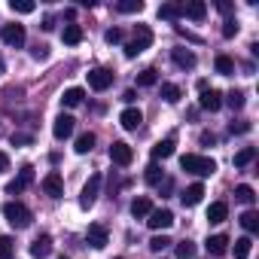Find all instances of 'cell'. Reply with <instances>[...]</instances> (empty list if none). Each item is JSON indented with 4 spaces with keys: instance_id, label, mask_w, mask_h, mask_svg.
I'll list each match as a JSON object with an SVG mask.
<instances>
[{
    "instance_id": "obj_1",
    "label": "cell",
    "mask_w": 259,
    "mask_h": 259,
    "mask_svg": "<svg viewBox=\"0 0 259 259\" xmlns=\"http://www.w3.org/2000/svg\"><path fill=\"white\" fill-rule=\"evenodd\" d=\"M180 168H183V171H189V174H198V177H210V174L217 171V162H213V159H207V156L186 153V156L180 159Z\"/></svg>"
},
{
    "instance_id": "obj_2",
    "label": "cell",
    "mask_w": 259,
    "mask_h": 259,
    "mask_svg": "<svg viewBox=\"0 0 259 259\" xmlns=\"http://www.w3.org/2000/svg\"><path fill=\"white\" fill-rule=\"evenodd\" d=\"M4 217H7V223L13 226V229H28L31 226V210L22 204V201H7L4 204Z\"/></svg>"
},
{
    "instance_id": "obj_3",
    "label": "cell",
    "mask_w": 259,
    "mask_h": 259,
    "mask_svg": "<svg viewBox=\"0 0 259 259\" xmlns=\"http://www.w3.org/2000/svg\"><path fill=\"white\" fill-rule=\"evenodd\" d=\"M150 46H153V31H150L147 25H138L135 40H132V43H125V58H138V55L147 52Z\"/></svg>"
},
{
    "instance_id": "obj_4",
    "label": "cell",
    "mask_w": 259,
    "mask_h": 259,
    "mask_svg": "<svg viewBox=\"0 0 259 259\" xmlns=\"http://www.w3.org/2000/svg\"><path fill=\"white\" fill-rule=\"evenodd\" d=\"M110 162L119 165V168H128V165L135 162V150L128 147L125 141H113V144H110Z\"/></svg>"
},
{
    "instance_id": "obj_5",
    "label": "cell",
    "mask_w": 259,
    "mask_h": 259,
    "mask_svg": "<svg viewBox=\"0 0 259 259\" xmlns=\"http://www.w3.org/2000/svg\"><path fill=\"white\" fill-rule=\"evenodd\" d=\"M98 195H101V174H92V177H89V183L82 186V195H79V207H82V210H89V207L98 201Z\"/></svg>"
},
{
    "instance_id": "obj_6",
    "label": "cell",
    "mask_w": 259,
    "mask_h": 259,
    "mask_svg": "<svg viewBox=\"0 0 259 259\" xmlns=\"http://www.w3.org/2000/svg\"><path fill=\"white\" fill-rule=\"evenodd\" d=\"M85 241H89V247L104 250V247H107V241H110L107 226H104V223H92V226H89V232H85Z\"/></svg>"
},
{
    "instance_id": "obj_7",
    "label": "cell",
    "mask_w": 259,
    "mask_h": 259,
    "mask_svg": "<svg viewBox=\"0 0 259 259\" xmlns=\"http://www.w3.org/2000/svg\"><path fill=\"white\" fill-rule=\"evenodd\" d=\"M73 128H76V119L67 116V113H61V116L52 122V135H55V141H67V138L73 135Z\"/></svg>"
},
{
    "instance_id": "obj_8",
    "label": "cell",
    "mask_w": 259,
    "mask_h": 259,
    "mask_svg": "<svg viewBox=\"0 0 259 259\" xmlns=\"http://www.w3.org/2000/svg\"><path fill=\"white\" fill-rule=\"evenodd\" d=\"M89 85H92L95 92H107V89L113 85V70H107V67L89 70Z\"/></svg>"
},
{
    "instance_id": "obj_9",
    "label": "cell",
    "mask_w": 259,
    "mask_h": 259,
    "mask_svg": "<svg viewBox=\"0 0 259 259\" xmlns=\"http://www.w3.org/2000/svg\"><path fill=\"white\" fill-rule=\"evenodd\" d=\"M147 226H150V229H156V232H165V229H171V226H174V213H171L168 207L150 210V220H147Z\"/></svg>"
},
{
    "instance_id": "obj_10",
    "label": "cell",
    "mask_w": 259,
    "mask_h": 259,
    "mask_svg": "<svg viewBox=\"0 0 259 259\" xmlns=\"http://www.w3.org/2000/svg\"><path fill=\"white\" fill-rule=\"evenodd\" d=\"M43 192H46L49 198H64V180H61L58 171H49V174L43 177Z\"/></svg>"
},
{
    "instance_id": "obj_11",
    "label": "cell",
    "mask_w": 259,
    "mask_h": 259,
    "mask_svg": "<svg viewBox=\"0 0 259 259\" xmlns=\"http://www.w3.org/2000/svg\"><path fill=\"white\" fill-rule=\"evenodd\" d=\"M0 40H4L7 46H22L25 43V25H4L0 28Z\"/></svg>"
},
{
    "instance_id": "obj_12",
    "label": "cell",
    "mask_w": 259,
    "mask_h": 259,
    "mask_svg": "<svg viewBox=\"0 0 259 259\" xmlns=\"http://www.w3.org/2000/svg\"><path fill=\"white\" fill-rule=\"evenodd\" d=\"M31 183H34V168H31V165H25V168H22V174L7 186V192H10V195H19V192H25Z\"/></svg>"
},
{
    "instance_id": "obj_13",
    "label": "cell",
    "mask_w": 259,
    "mask_h": 259,
    "mask_svg": "<svg viewBox=\"0 0 259 259\" xmlns=\"http://www.w3.org/2000/svg\"><path fill=\"white\" fill-rule=\"evenodd\" d=\"M198 107H201V110H207V113H217V110L223 107V95H220L217 89H204V92H201V98H198Z\"/></svg>"
},
{
    "instance_id": "obj_14",
    "label": "cell",
    "mask_w": 259,
    "mask_h": 259,
    "mask_svg": "<svg viewBox=\"0 0 259 259\" xmlns=\"http://www.w3.org/2000/svg\"><path fill=\"white\" fill-rule=\"evenodd\" d=\"M119 122H122V128H128V132H138L141 122H144V113H141L138 107H128V110H122Z\"/></svg>"
},
{
    "instance_id": "obj_15",
    "label": "cell",
    "mask_w": 259,
    "mask_h": 259,
    "mask_svg": "<svg viewBox=\"0 0 259 259\" xmlns=\"http://www.w3.org/2000/svg\"><path fill=\"white\" fill-rule=\"evenodd\" d=\"M201 198H204V186H201V183H192V186H186V189L180 192V201H183L186 207L201 204Z\"/></svg>"
},
{
    "instance_id": "obj_16",
    "label": "cell",
    "mask_w": 259,
    "mask_h": 259,
    "mask_svg": "<svg viewBox=\"0 0 259 259\" xmlns=\"http://www.w3.org/2000/svg\"><path fill=\"white\" fill-rule=\"evenodd\" d=\"M183 16L192 19V22H204V16H207V4H204V0H189V4H183Z\"/></svg>"
},
{
    "instance_id": "obj_17",
    "label": "cell",
    "mask_w": 259,
    "mask_h": 259,
    "mask_svg": "<svg viewBox=\"0 0 259 259\" xmlns=\"http://www.w3.org/2000/svg\"><path fill=\"white\" fill-rule=\"evenodd\" d=\"M171 58L180 70H192L195 67V52L192 49H171Z\"/></svg>"
},
{
    "instance_id": "obj_18",
    "label": "cell",
    "mask_w": 259,
    "mask_h": 259,
    "mask_svg": "<svg viewBox=\"0 0 259 259\" xmlns=\"http://www.w3.org/2000/svg\"><path fill=\"white\" fill-rule=\"evenodd\" d=\"M49 253H52V238L49 235H37L34 244H31V256L34 259H46Z\"/></svg>"
},
{
    "instance_id": "obj_19",
    "label": "cell",
    "mask_w": 259,
    "mask_h": 259,
    "mask_svg": "<svg viewBox=\"0 0 259 259\" xmlns=\"http://www.w3.org/2000/svg\"><path fill=\"white\" fill-rule=\"evenodd\" d=\"M204 247H207V253H213V256H223V253L229 250V235H207Z\"/></svg>"
},
{
    "instance_id": "obj_20",
    "label": "cell",
    "mask_w": 259,
    "mask_h": 259,
    "mask_svg": "<svg viewBox=\"0 0 259 259\" xmlns=\"http://www.w3.org/2000/svg\"><path fill=\"white\" fill-rule=\"evenodd\" d=\"M82 37H85V34H82V25H73V22L64 25V31H61V40H64L67 46H79Z\"/></svg>"
},
{
    "instance_id": "obj_21",
    "label": "cell",
    "mask_w": 259,
    "mask_h": 259,
    "mask_svg": "<svg viewBox=\"0 0 259 259\" xmlns=\"http://www.w3.org/2000/svg\"><path fill=\"white\" fill-rule=\"evenodd\" d=\"M226 217H229V204H226V201H213V204L207 207V223L220 226V223H226Z\"/></svg>"
},
{
    "instance_id": "obj_22",
    "label": "cell",
    "mask_w": 259,
    "mask_h": 259,
    "mask_svg": "<svg viewBox=\"0 0 259 259\" xmlns=\"http://www.w3.org/2000/svg\"><path fill=\"white\" fill-rule=\"evenodd\" d=\"M150 210H153V201H150V195H138V198L132 201V217L144 220V217H150Z\"/></svg>"
},
{
    "instance_id": "obj_23",
    "label": "cell",
    "mask_w": 259,
    "mask_h": 259,
    "mask_svg": "<svg viewBox=\"0 0 259 259\" xmlns=\"http://www.w3.org/2000/svg\"><path fill=\"white\" fill-rule=\"evenodd\" d=\"M159 19H165V22L183 19V4H162V7H159Z\"/></svg>"
},
{
    "instance_id": "obj_24",
    "label": "cell",
    "mask_w": 259,
    "mask_h": 259,
    "mask_svg": "<svg viewBox=\"0 0 259 259\" xmlns=\"http://www.w3.org/2000/svg\"><path fill=\"white\" fill-rule=\"evenodd\" d=\"M171 156H174V138H165V141H159V144L153 147V159H156V162H159V159L165 162V159H171Z\"/></svg>"
},
{
    "instance_id": "obj_25",
    "label": "cell",
    "mask_w": 259,
    "mask_h": 259,
    "mask_svg": "<svg viewBox=\"0 0 259 259\" xmlns=\"http://www.w3.org/2000/svg\"><path fill=\"white\" fill-rule=\"evenodd\" d=\"M82 98H85V92H82L79 85H73V89H67V92L61 95V107H79Z\"/></svg>"
},
{
    "instance_id": "obj_26",
    "label": "cell",
    "mask_w": 259,
    "mask_h": 259,
    "mask_svg": "<svg viewBox=\"0 0 259 259\" xmlns=\"http://www.w3.org/2000/svg\"><path fill=\"white\" fill-rule=\"evenodd\" d=\"M213 70H217L220 76H232V73H235V61H232L229 55H217V61H213Z\"/></svg>"
},
{
    "instance_id": "obj_27",
    "label": "cell",
    "mask_w": 259,
    "mask_h": 259,
    "mask_svg": "<svg viewBox=\"0 0 259 259\" xmlns=\"http://www.w3.org/2000/svg\"><path fill=\"white\" fill-rule=\"evenodd\" d=\"M156 82H159V70H156V67H147V70L138 73V85H141V89H150V85H156Z\"/></svg>"
},
{
    "instance_id": "obj_28",
    "label": "cell",
    "mask_w": 259,
    "mask_h": 259,
    "mask_svg": "<svg viewBox=\"0 0 259 259\" xmlns=\"http://www.w3.org/2000/svg\"><path fill=\"white\" fill-rule=\"evenodd\" d=\"M159 92H162V98H165L168 104H177V101L183 98L180 85H174V82H162V89H159Z\"/></svg>"
},
{
    "instance_id": "obj_29",
    "label": "cell",
    "mask_w": 259,
    "mask_h": 259,
    "mask_svg": "<svg viewBox=\"0 0 259 259\" xmlns=\"http://www.w3.org/2000/svg\"><path fill=\"white\" fill-rule=\"evenodd\" d=\"M92 147H95V135H92V132H82V135L76 138V147H73V150H76L79 156H85V153H92Z\"/></svg>"
},
{
    "instance_id": "obj_30",
    "label": "cell",
    "mask_w": 259,
    "mask_h": 259,
    "mask_svg": "<svg viewBox=\"0 0 259 259\" xmlns=\"http://www.w3.org/2000/svg\"><path fill=\"white\" fill-rule=\"evenodd\" d=\"M253 159H256V147H244L235 153V168H247Z\"/></svg>"
},
{
    "instance_id": "obj_31",
    "label": "cell",
    "mask_w": 259,
    "mask_h": 259,
    "mask_svg": "<svg viewBox=\"0 0 259 259\" xmlns=\"http://www.w3.org/2000/svg\"><path fill=\"white\" fill-rule=\"evenodd\" d=\"M144 180H147L150 186H159V183L165 180V171H162V168L153 162V165H147V171H144Z\"/></svg>"
},
{
    "instance_id": "obj_32",
    "label": "cell",
    "mask_w": 259,
    "mask_h": 259,
    "mask_svg": "<svg viewBox=\"0 0 259 259\" xmlns=\"http://www.w3.org/2000/svg\"><path fill=\"white\" fill-rule=\"evenodd\" d=\"M241 226H244L250 235H253V232H259V213H256L253 207H250V210H244V213H241Z\"/></svg>"
},
{
    "instance_id": "obj_33",
    "label": "cell",
    "mask_w": 259,
    "mask_h": 259,
    "mask_svg": "<svg viewBox=\"0 0 259 259\" xmlns=\"http://www.w3.org/2000/svg\"><path fill=\"white\" fill-rule=\"evenodd\" d=\"M250 250H253V241H250V235H244V238H238L235 241V259H247L250 256Z\"/></svg>"
},
{
    "instance_id": "obj_34",
    "label": "cell",
    "mask_w": 259,
    "mask_h": 259,
    "mask_svg": "<svg viewBox=\"0 0 259 259\" xmlns=\"http://www.w3.org/2000/svg\"><path fill=\"white\" fill-rule=\"evenodd\" d=\"M116 10H119V13H125V16H132V13H144V0H119Z\"/></svg>"
},
{
    "instance_id": "obj_35",
    "label": "cell",
    "mask_w": 259,
    "mask_h": 259,
    "mask_svg": "<svg viewBox=\"0 0 259 259\" xmlns=\"http://www.w3.org/2000/svg\"><path fill=\"white\" fill-rule=\"evenodd\" d=\"M235 198H238L241 204H253V201H256V192H253V186L241 183V186H235Z\"/></svg>"
},
{
    "instance_id": "obj_36",
    "label": "cell",
    "mask_w": 259,
    "mask_h": 259,
    "mask_svg": "<svg viewBox=\"0 0 259 259\" xmlns=\"http://www.w3.org/2000/svg\"><path fill=\"white\" fill-rule=\"evenodd\" d=\"M10 10H13V13H22V16H28V13H34V10H37V4H34V0H10Z\"/></svg>"
},
{
    "instance_id": "obj_37",
    "label": "cell",
    "mask_w": 259,
    "mask_h": 259,
    "mask_svg": "<svg viewBox=\"0 0 259 259\" xmlns=\"http://www.w3.org/2000/svg\"><path fill=\"white\" fill-rule=\"evenodd\" d=\"M223 104H229L232 110H241V107H244V92H241V89H232V92L226 95V101H223Z\"/></svg>"
},
{
    "instance_id": "obj_38",
    "label": "cell",
    "mask_w": 259,
    "mask_h": 259,
    "mask_svg": "<svg viewBox=\"0 0 259 259\" xmlns=\"http://www.w3.org/2000/svg\"><path fill=\"white\" fill-rule=\"evenodd\" d=\"M13 250H16V241L10 235H0V259H10Z\"/></svg>"
},
{
    "instance_id": "obj_39",
    "label": "cell",
    "mask_w": 259,
    "mask_h": 259,
    "mask_svg": "<svg viewBox=\"0 0 259 259\" xmlns=\"http://www.w3.org/2000/svg\"><path fill=\"white\" fill-rule=\"evenodd\" d=\"M177 259H195V244L192 241H180L177 244Z\"/></svg>"
},
{
    "instance_id": "obj_40",
    "label": "cell",
    "mask_w": 259,
    "mask_h": 259,
    "mask_svg": "<svg viewBox=\"0 0 259 259\" xmlns=\"http://www.w3.org/2000/svg\"><path fill=\"white\" fill-rule=\"evenodd\" d=\"M168 244H171V238H168V235H156V238L150 241V250H153V253H162Z\"/></svg>"
},
{
    "instance_id": "obj_41",
    "label": "cell",
    "mask_w": 259,
    "mask_h": 259,
    "mask_svg": "<svg viewBox=\"0 0 259 259\" xmlns=\"http://www.w3.org/2000/svg\"><path fill=\"white\" fill-rule=\"evenodd\" d=\"M235 34H238V22H235V19H226V22H223V37L232 40Z\"/></svg>"
},
{
    "instance_id": "obj_42",
    "label": "cell",
    "mask_w": 259,
    "mask_h": 259,
    "mask_svg": "<svg viewBox=\"0 0 259 259\" xmlns=\"http://www.w3.org/2000/svg\"><path fill=\"white\" fill-rule=\"evenodd\" d=\"M104 40H107L110 46H116V43H122V28H110V31L104 34Z\"/></svg>"
},
{
    "instance_id": "obj_43",
    "label": "cell",
    "mask_w": 259,
    "mask_h": 259,
    "mask_svg": "<svg viewBox=\"0 0 259 259\" xmlns=\"http://www.w3.org/2000/svg\"><path fill=\"white\" fill-rule=\"evenodd\" d=\"M250 132V122H232L229 125V135H247Z\"/></svg>"
},
{
    "instance_id": "obj_44",
    "label": "cell",
    "mask_w": 259,
    "mask_h": 259,
    "mask_svg": "<svg viewBox=\"0 0 259 259\" xmlns=\"http://www.w3.org/2000/svg\"><path fill=\"white\" fill-rule=\"evenodd\" d=\"M31 55H34L37 61H46V58H49V46H43V43H37V46L31 49Z\"/></svg>"
},
{
    "instance_id": "obj_45",
    "label": "cell",
    "mask_w": 259,
    "mask_h": 259,
    "mask_svg": "<svg viewBox=\"0 0 259 259\" xmlns=\"http://www.w3.org/2000/svg\"><path fill=\"white\" fill-rule=\"evenodd\" d=\"M22 144H34L31 135H13V147H22Z\"/></svg>"
},
{
    "instance_id": "obj_46",
    "label": "cell",
    "mask_w": 259,
    "mask_h": 259,
    "mask_svg": "<svg viewBox=\"0 0 259 259\" xmlns=\"http://www.w3.org/2000/svg\"><path fill=\"white\" fill-rule=\"evenodd\" d=\"M177 34H180V37H186V40H192V43H201V37L189 34V31H186V28H180V25H177Z\"/></svg>"
},
{
    "instance_id": "obj_47",
    "label": "cell",
    "mask_w": 259,
    "mask_h": 259,
    "mask_svg": "<svg viewBox=\"0 0 259 259\" xmlns=\"http://www.w3.org/2000/svg\"><path fill=\"white\" fill-rule=\"evenodd\" d=\"M4 171H10V156L0 150V174H4Z\"/></svg>"
},
{
    "instance_id": "obj_48",
    "label": "cell",
    "mask_w": 259,
    "mask_h": 259,
    "mask_svg": "<svg viewBox=\"0 0 259 259\" xmlns=\"http://www.w3.org/2000/svg\"><path fill=\"white\" fill-rule=\"evenodd\" d=\"M217 10H220V13H226V16H229V13H232V4H229V0H220V4H217Z\"/></svg>"
},
{
    "instance_id": "obj_49",
    "label": "cell",
    "mask_w": 259,
    "mask_h": 259,
    "mask_svg": "<svg viewBox=\"0 0 259 259\" xmlns=\"http://www.w3.org/2000/svg\"><path fill=\"white\" fill-rule=\"evenodd\" d=\"M40 28H43V31H52V28H55V19H52V16H46V19H43V25H40Z\"/></svg>"
},
{
    "instance_id": "obj_50",
    "label": "cell",
    "mask_w": 259,
    "mask_h": 259,
    "mask_svg": "<svg viewBox=\"0 0 259 259\" xmlns=\"http://www.w3.org/2000/svg\"><path fill=\"white\" fill-rule=\"evenodd\" d=\"M135 98H138V95H135V89H128V92L122 95V101H125V104H135Z\"/></svg>"
},
{
    "instance_id": "obj_51",
    "label": "cell",
    "mask_w": 259,
    "mask_h": 259,
    "mask_svg": "<svg viewBox=\"0 0 259 259\" xmlns=\"http://www.w3.org/2000/svg\"><path fill=\"white\" fill-rule=\"evenodd\" d=\"M201 144H217V138H213V135H207V132H204V135H201Z\"/></svg>"
},
{
    "instance_id": "obj_52",
    "label": "cell",
    "mask_w": 259,
    "mask_h": 259,
    "mask_svg": "<svg viewBox=\"0 0 259 259\" xmlns=\"http://www.w3.org/2000/svg\"><path fill=\"white\" fill-rule=\"evenodd\" d=\"M4 70H7V64H4V58H0V73H4Z\"/></svg>"
},
{
    "instance_id": "obj_53",
    "label": "cell",
    "mask_w": 259,
    "mask_h": 259,
    "mask_svg": "<svg viewBox=\"0 0 259 259\" xmlns=\"http://www.w3.org/2000/svg\"><path fill=\"white\" fill-rule=\"evenodd\" d=\"M116 259H122V256H116Z\"/></svg>"
},
{
    "instance_id": "obj_54",
    "label": "cell",
    "mask_w": 259,
    "mask_h": 259,
    "mask_svg": "<svg viewBox=\"0 0 259 259\" xmlns=\"http://www.w3.org/2000/svg\"><path fill=\"white\" fill-rule=\"evenodd\" d=\"M58 259H64V256H58Z\"/></svg>"
}]
</instances>
